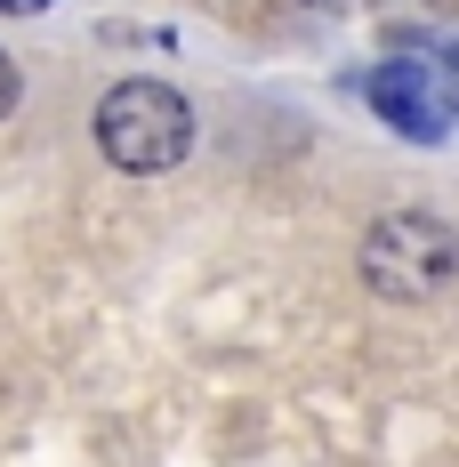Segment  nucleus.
Instances as JSON below:
<instances>
[{
  "label": "nucleus",
  "mask_w": 459,
  "mask_h": 467,
  "mask_svg": "<svg viewBox=\"0 0 459 467\" xmlns=\"http://www.w3.org/2000/svg\"><path fill=\"white\" fill-rule=\"evenodd\" d=\"M307 8H370V0H307Z\"/></svg>",
  "instance_id": "6"
},
{
  "label": "nucleus",
  "mask_w": 459,
  "mask_h": 467,
  "mask_svg": "<svg viewBox=\"0 0 459 467\" xmlns=\"http://www.w3.org/2000/svg\"><path fill=\"white\" fill-rule=\"evenodd\" d=\"M97 130V153L113 161V170H130V178H162V170H178L185 153H193V105H185L170 81H113V89L97 97L89 113Z\"/></svg>",
  "instance_id": "1"
},
{
  "label": "nucleus",
  "mask_w": 459,
  "mask_h": 467,
  "mask_svg": "<svg viewBox=\"0 0 459 467\" xmlns=\"http://www.w3.org/2000/svg\"><path fill=\"white\" fill-rule=\"evenodd\" d=\"M0 8H8V16H41L48 0H0Z\"/></svg>",
  "instance_id": "5"
},
{
  "label": "nucleus",
  "mask_w": 459,
  "mask_h": 467,
  "mask_svg": "<svg viewBox=\"0 0 459 467\" xmlns=\"http://www.w3.org/2000/svg\"><path fill=\"white\" fill-rule=\"evenodd\" d=\"M355 275L387 306H427V298H443L459 282V234L443 218H427V210H387V218L363 226Z\"/></svg>",
  "instance_id": "2"
},
{
  "label": "nucleus",
  "mask_w": 459,
  "mask_h": 467,
  "mask_svg": "<svg viewBox=\"0 0 459 467\" xmlns=\"http://www.w3.org/2000/svg\"><path fill=\"white\" fill-rule=\"evenodd\" d=\"M16 97H25V81H16V65H8V57H0V121H8V113H16Z\"/></svg>",
  "instance_id": "4"
},
{
  "label": "nucleus",
  "mask_w": 459,
  "mask_h": 467,
  "mask_svg": "<svg viewBox=\"0 0 459 467\" xmlns=\"http://www.w3.org/2000/svg\"><path fill=\"white\" fill-rule=\"evenodd\" d=\"M370 113L387 121V130H403L412 145H443L452 138V113H459V81L443 65H419V57H387L379 73H370Z\"/></svg>",
  "instance_id": "3"
}]
</instances>
